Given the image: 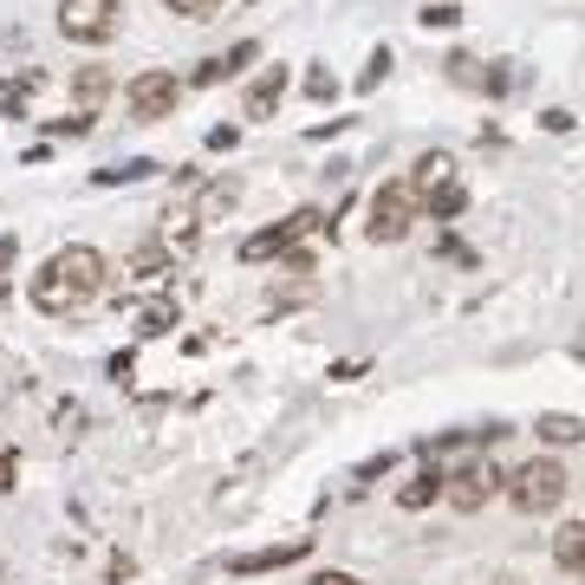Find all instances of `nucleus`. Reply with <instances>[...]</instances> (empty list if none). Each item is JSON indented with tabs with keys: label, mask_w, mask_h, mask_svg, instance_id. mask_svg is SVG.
<instances>
[{
	"label": "nucleus",
	"mask_w": 585,
	"mask_h": 585,
	"mask_svg": "<svg viewBox=\"0 0 585 585\" xmlns=\"http://www.w3.org/2000/svg\"><path fill=\"white\" fill-rule=\"evenodd\" d=\"M384 73H390V46H377V53H371V66L358 73V91H377V85H384Z\"/></svg>",
	"instance_id": "22"
},
{
	"label": "nucleus",
	"mask_w": 585,
	"mask_h": 585,
	"mask_svg": "<svg viewBox=\"0 0 585 585\" xmlns=\"http://www.w3.org/2000/svg\"><path fill=\"white\" fill-rule=\"evenodd\" d=\"M254 53H261V46H254V40H241V46H228V53H216V59H202L189 85H221V78L247 73V59H254Z\"/></svg>",
	"instance_id": "11"
},
{
	"label": "nucleus",
	"mask_w": 585,
	"mask_h": 585,
	"mask_svg": "<svg viewBox=\"0 0 585 585\" xmlns=\"http://www.w3.org/2000/svg\"><path fill=\"white\" fill-rule=\"evenodd\" d=\"M501 482H508V475H501L495 462H468V468H455V475L442 482V501L455 514H475V508H488V495H495Z\"/></svg>",
	"instance_id": "6"
},
{
	"label": "nucleus",
	"mask_w": 585,
	"mask_h": 585,
	"mask_svg": "<svg viewBox=\"0 0 585 585\" xmlns=\"http://www.w3.org/2000/svg\"><path fill=\"white\" fill-rule=\"evenodd\" d=\"M131 371H137V352H118V358H111V377H118V384H131Z\"/></svg>",
	"instance_id": "29"
},
{
	"label": "nucleus",
	"mask_w": 585,
	"mask_h": 585,
	"mask_svg": "<svg viewBox=\"0 0 585 585\" xmlns=\"http://www.w3.org/2000/svg\"><path fill=\"white\" fill-rule=\"evenodd\" d=\"M280 98H287V66H267V73L247 85L241 118H274V111H280Z\"/></svg>",
	"instance_id": "9"
},
{
	"label": "nucleus",
	"mask_w": 585,
	"mask_h": 585,
	"mask_svg": "<svg viewBox=\"0 0 585 585\" xmlns=\"http://www.w3.org/2000/svg\"><path fill=\"white\" fill-rule=\"evenodd\" d=\"M196 241H202V221L189 216V209H183V216H169V228H163V247H169V254H189Z\"/></svg>",
	"instance_id": "18"
},
{
	"label": "nucleus",
	"mask_w": 585,
	"mask_h": 585,
	"mask_svg": "<svg viewBox=\"0 0 585 585\" xmlns=\"http://www.w3.org/2000/svg\"><path fill=\"white\" fill-rule=\"evenodd\" d=\"M306 533L287 540V547H261V553H241V560H228V573H274V566H292V560H306Z\"/></svg>",
	"instance_id": "10"
},
{
	"label": "nucleus",
	"mask_w": 585,
	"mask_h": 585,
	"mask_svg": "<svg viewBox=\"0 0 585 585\" xmlns=\"http://www.w3.org/2000/svg\"><path fill=\"white\" fill-rule=\"evenodd\" d=\"M455 183V156H442V150H423L417 156V169H410V196H417V209L430 202V196H442Z\"/></svg>",
	"instance_id": "8"
},
{
	"label": "nucleus",
	"mask_w": 585,
	"mask_h": 585,
	"mask_svg": "<svg viewBox=\"0 0 585 585\" xmlns=\"http://www.w3.org/2000/svg\"><path fill=\"white\" fill-rule=\"evenodd\" d=\"M501 488H508L514 514H527V520H533V514H553L560 501H566V468H560V462H547V455H533L527 468H514Z\"/></svg>",
	"instance_id": "2"
},
{
	"label": "nucleus",
	"mask_w": 585,
	"mask_h": 585,
	"mask_svg": "<svg viewBox=\"0 0 585 585\" xmlns=\"http://www.w3.org/2000/svg\"><path fill=\"white\" fill-rule=\"evenodd\" d=\"M390 462H397V455H390V449H384V455H371L365 468H358V482H377V475H390Z\"/></svg>",
	"instance_id": "27"
},
{
	"label": "nucleus",
	"mask_w": 585,
	"mask_h": 585,
	"mask_svg": "<svg viewBox=\"0 0 585 585\" xmlns=\"http://www.w3.org/2000/svg\"><path fill=\"white\" fill-rule=\"evenodd\" d=\"M241 144V131H234V124H216V131H209V150H234Z\"/></svg>",
	"instance_id": "28"
},
{
	"label": "nucleus",
	"mask_w": 585,
	"mask_h": 585,
	"mask_svg": "<svg viewBox=\"0 0 585 585\" xmlns=\"http://www.w3.org/2000/svg\"><path fill=\"white\" fill-rule=\"evenodd\" d=\"M124 104H131V118L137 124H156V118H176V104H183V78L163 73V66H150L124 85Z\"/></svg>",
	"instance_id": "5"
},
{
	"label": "nucleus",
	"mask_w": 585,
	"mask_h": 585,
	"mask_svg": "<svg viewBox=\"0 0 585 585\" xmlns=\"http://www.w3.org/2000/svg\"><path fill=\"white\" fill-rule=\"evenodd\" d=\"M495 585H514V580H495Z\"/></svg>",
	"instance_id": "32"
},
{
	"label": "nucleus",
	"mask_w": 585,
	"mask_h": 585,
	"mask_svg": "<svg viewBox=\"0 0 585 585\" xmlns=\"http://www.w3.org/2000/svg\"><path fill=\"white\" fill-rule=\"evenodd\" d=\"M13 261H20V234H0V274H7Z\"/></svg>",
	"instance_id": "30"
},
{
	"label": "nucleus",
	"mask_w": 585,
	"mask_h": 585,
	"mask_svg": "<svg viewBox=\"0 0 585 585\" xmlns=\"http://www.w3.org/2000/svg\"><path fill=\"white\" fill-rule=\"evenodd\" d=\"M156 169H163L156 156H131V163H111V169H91V183H98V189H118V183H150Z\"/></svg>",
	"instance_id": "17"
},
{
	"label": "nucleus",
	"mask_w": 585,
	"mask_h": 585,
	"mask_svg": "<svg viewBox=\"0 0 585 585\" xmlns=\"http://www.w3.org/2000/svg\"><path fill=\"white\" fill-rule=\"evenodd\" d=\"M306 98H339V78L325 73V66H312L306 73Z\"/></svg>",
	"instance_id": "25"
},
{
	"label": "nucleus",
	"mask_w": 585,
	"mask_h": 585,
	"mask_svg": "<svg viewBox=\"0 0 585 585\" xmlns=\"http://www.w3.org/2000/svg\"><path fill=\"white\" fill-rule=\"evenodd\" d=\"M0 462H7V455H0Z\"/></svg>",
	"instance_id": "33"
},
{
	"label": "nucleus",
	"mask_w": 585,
	"mask_h": 585,
	"mask_svg": "<svg viewBox=\"0 0 585 585\" xmlns=\"http://www.w3.org/2000/svg\"><path fill=\"white\" fill-rule=\"evenodd\" d=\"M91 118H98V111H73V118H53L46 131H53V137H85V131H91Z\"/></svg>",
	"instance_id": "23"
},
{
	"label": "nucleus",
	"mask_w": 585,
	"mask_h": 585,
	"mask_svg": "<svg viewBox=\"0 0 585 585\" xmlns=\"http://www.w3.org/2000/svg\"><path fill=\"white\" fill-rule=\"evenodd\" d=\"M111 85H118L111 66H78V73H73V98L85 104V111H98V104L111 98Z\"/></svg>",
	"instance_id": "16"
},
{
	"label": "nucleus",
	"mask_w": 585,
	"mask_h": 585,
	"mask_svg": "<svg viewBox=\"0 0 585 585\" xmlns=\"http://www.w3.org/2000/svg\"><path fill=\"white\" fill-rule=\"evenodd\" d=\"M234 202H241V183H234V176H216V183L202 189V202H196L189 216H196V221H202V228H209V221H216V216H228Z\"/></svg>",
	"instance_id": "15"
},
{
	"label": "nucleus",
	"mask_w": 585,
	"mask_h": 585,
	"mask_svg": "<svg viewBox=\"0 0 585 585\" xmlns=\"http://www.w3.org/2000/svg\"><path fill=\"white\" fill-rule=\"evenodd\" d=\"M553 560H560V573L585 580V520H566V527L553 533Z\"/></svg>",
	"instance_id": "13"
},
{
	"label": "nucleus",
	"mask_w": 585,
	"mask_h": 585,
	"mask_svg": "<svg viewBox=\"0 0 585 585\" xmlns=\"http://www.w3.org/2000/svg\"><path fill=\"white\" fill-rule=\"evenodd\" d=\"M417 196H410V183H384L377 196H371V221H365V234L377 241V247H397L410 228H417Z\"/></svg>",
	"instance_id": "3"
},
{
	"label": "nucleus",
	"mask_w": 585,
	"mask_h": 585,
	"mask_svg": "<svg viewBox=\"0 0 585 585\" xmlns=\"http://www.w3.org/2000/svg\"><path fill=\"white\" fill-rule=\"evenodd\" d=\"M540 437H547V442H580L585 423H580V417H566V410H547V417H540Z\"/></svg>",
	"instance_id": "21"
},
{
	"label": "nucleus",
	"mask_w": 585,
	"mask_h": 585,
	"mask_svg": "<svg viewBox=\"0 0 585 585\" xmlns=\"http://www.w3.org/2000/svg\"><path fill=\"white\" fill-rule=\"evenodd\" d=\"M176 319H183V312H176V299H169V292H156V299L137 306V339H163V332H176Z\"/></svg>",
	"instance_id": "14"
},
{
	"label": "nucleus",
	"mask_w": 585,
	"mask_h": 585,
	"mask_svg": "<svg viewBox=\"0 0 585 585\" xmlns=\"http://www.w3.org/2000/svg\"><path fill=\"white\" fill-rule=\"evenodd\" d=\"M124 267H131V280H156V274H169V247L150 241V247H137V254L124 261Z\"/></svg>",
	"instance_id": "19"
},
{
	"label": "nucleus",
	"mask_w": 585,
	"mask_h": 585,
	"mask_svg": "<svg viewBox=\"0 0 585 585\" xmlns=\"http://www.w3.org/2000/svg\"><path fill=\"white\" fill-rule=\"evenodd\" d=\"M417 20H423V26H455V20H462V7H423Z\"/></svg>",
	"instance_id": "26"
},
{
	"label": "nucleus",
	"mask_w": 585,
	"mask_h": 585,
	"mask_svg": "<svg viewBox=\"0 0 585 585\" xmlns=\"http://www.w3.org/2000/svg\"><path fill=\"white\" fill-rule=\"evenodd\" d=\"M319 228V209H299V216H287V221H274V228H261V234H247L241 241V261L247 267H261V261H280L299 234H312Z\"/></svg>",
	"instance_id": "7"
},
{
	"label": "nucleus",
	"mask_w": 585,
	"mask_h": 585,
	"mask_svg": "<svg viewBox=\"0 0 585 585\" xmlns=\"http://www.w3.org/2000/svg\"><path fill=\"white\" fill-rule=\"evenodd\" d=\"M26 292H33V306H40V312L66 319V312L91 306V299L104 292V254H98V247H85V241H73V247H59V254L26 280Z\"/></svg>",
	"instance_id": "1"
},
{
	"label": "nucleus",
	"mask_w": 585,
	"mask_h": 585,
	"mask_svg": "<svg viewBox=\"0 0 585 585\" xmlns=\"http://www.w3.org/2000/svg\"><path fill=\"white\" fill-rule=\"evenodd\" d=\"M169 13H183V20H216V7L221 0H163Z\"/></svg>",
	"instance_id": "24"
},
{
	"label": "nucleus",
	"mask_w": 585,
	"mask_h": 585,
	"mask_svg": "<svg viewBox=\"0 0 585 585\" xmlns=\"http://www.w3.org/2000/svg\"><path fill=\"white\" fill-rule=\"evenodd\" d=\"M306 585H365V580H352V573H332V566H325V573H312Z\"/></svg>",
	"instance_id": "31"
},
{
	"label": "nucleus",
	"mask_w": 585,
	"mask_h": 585,
	"mask_svg": "<svg viewBox=\"0 0 585 585\" xmlns=\"http://www.w3.org/2000/svg\"><path fill=\"white\" fill-rule=\"evenodd\" d=\"M118 20H124L118 0H59V33H66L73 46H104V40H118Z\"/></svg>",
	"instance_id": "4"
},
{
	"label": "nucleus",
	"mask_w": 585,
	"mask_h": 585,
	"mask_svg": "<svg viewBox=\"0 0 585 585\" xmlns=\"http://www.w3.org/2000/svg\"><path fill=\"white\" fill-rule=\"evenodd\" d=\"M442 482H449V475H442L437 462H430V468H417V475L397 488V508H404V514H423V508H430V501L442 495Z\"/></svg>",
	"instance_id": "12"
},
{
	"label": "nucleus",
	"mask_w": 585,
	"mask_h": 585,
	"mask_svg": "<svg viewBox=\"0 0 585 585\" xmlns=\"http://www.w3.org/2000/svg\"><path fill=\"white\" fill-rule=\"evenodd\" d=\"M33 91H40V73L7 78V85H0V111H7V118H26V98H33Z\"/></svg>",
	"instance_id": "20"
}]
</instances>
